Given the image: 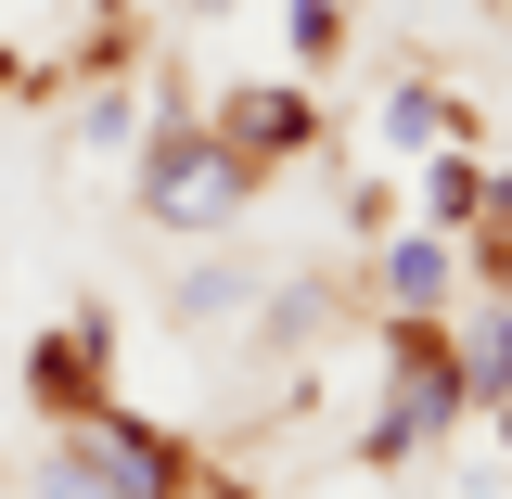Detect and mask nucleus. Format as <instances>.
<instances>
[{
	"label": "nucleus",
	"mask_w": 512,
	"mask_h": 499,
	"mask_svg": "<svg viewBox=\"0 0 512 499\" xmlns=\"http://www.w3.org/2000/svg\"><path fill=\"white\" fill-rule=\"evenodd\" d=\"M308 90H231V103H218V141H231V154H244V167H269V154H295V141H308Z\"/></svg>",
	"instance_id": "nucleus-4"
},
{
	"label": "nucleus",
	"mask_w": 512,
	"mask_h": 499,
	"mask_svg": "<svg viewBox=\"0 0 512 499\" xmlns=\"http://www.w3.org/2000/svg\"><path fill=\"white\" fill-rule=\"evenodd\" d=\"M103 346H116L103 320L39 333V346H26V397H39V410H64V423H90V410H103Z\"/></svg>",
	"instance_id": "nucleus-3"
},
{
	"label": "nucleus",
	"mask_w": 512,
	"mask_h": 499,
	"mask_svg": "<svg viewBox=\"0 0 512 499\" xmlns=\"http://www.w3.org/2000/svg\"><path fill=\"white\" fill-rule=\"evenodd\" d=\"M461 372H474V397H500V410H512V282L487 295V320L461 333Z\"/></svg>",
	"instance_id": "nucleus-6"
},
{
	"label": "nucleus",
	"mask_w": 512,
	"mask_h": 499,
	"mask_svg": "<svg viewBox=\"0 0 512 499\" xmlns=\"http://www.w3.org/2000/svg\"><path fill=\"white\" fill-rule=\"evenodd\" d=\"M384 128H397V141H436L448 103H436V90H397V103H384Z\"/></svg>",
	"instance_id": "nucleus-9"
},
{
	"label": "nucleus",
	"mask_w": 512,
	"mask_h": 499,
	"mask_svg": "<svg viewBox=\"0 0 512 499\" xmlns=\"http://www.w3.org/2000/svg\"><path fill=\"white\" fill-rule=\"evenodd\" d=\"M13 77H26V64H13V52H0V90H13Z\"/></svg>",
	"instance_id": "nucleus-11"
},
{
	"label": "nucleus",
	"mask_w": 512,
	"mask_h": 499,
	"mask_svg": "<svg viewBox=\"0 0 512 499\" xmlns=\"http://www.w3.org/2000/svg\"><path fill=\"white\" fill-rule=\"evenodd\" d=\"M244 205H256V167L218 128L154 116V141H141V218H154V231H231Z\"/></svg>",
	"instance_id": "nucleus-1"
},
{
	"label": "nucleus",
	"mask_w": 512,
	"mask_h": 499,
	"mask_svg": "<svg viewBox=\"0 0 512 499\" xmlns=\"http://www.w3.org/2000/svg\"><path fill=\"white\" fill-rule=\"evenodd\" d=\"M52 499H128V487L103 474V448H90V436H64V448H52Z\"/></svg>",
	"instance_id": "nucleus-8"
},
{
	"label": "nucleus",
	"mask_w": 512,
	"mask_h": 499,
	"mask_svg": "<svg viewBox=\"0 0 512 499\" xmlns=\"http://www.w3.org/2000/svg\"><path fill=\"white\" fill-rule=\"evenodd\" d=\"M474 205H487V167H474V154H436V167H423V218H436V231H474Z\"/></svg>",
	"instance_id": "nucleus-7"
},
{
	"label": "nucleus",
	"mask_w": 512,
	"mask_h": 499,
	"mask_svg": "<svg viewBox=\"0 0 512 499\" xmlns=\"http://www.w3.org/2000/svg\"><path fill=\"white\" fill-rule=\"evenodd\" d=\"M461 410H474V372H461V346H448L436 320H410V333H397V410L372 423V461H410V448H423V436H448Z\"/></svg>",
	"instance_id": "nucleus-2"
},
{
	"label": "nucleus",
	"mask_w": 512,
	"mask_h": 499,
	"mask_svg": "<svg viewBox=\"0 0 512 499\" xmlns=\"http://www.w3.org/2000/svg\"><path fill=\"white\" fill-rule=\"evenodd\" d=\"M384 295H397L410 320H436L448 308V231H410V244L384 256Z\"/></svg>",
	"instance_id": "nucleus-5"
},
{
	"label": "nucleus",
	"mask_w": 512,
	"mask_h": 499,
	"mask_svg": "<svg viewBox=\"0 0 512 499\" xmlns=\"http://www.w3.org/2000/svg\"><path fill=\"white\" fill-rule=\"evenodd\" d=\"M180 13H231V0H180Z\"/></svg>",
	"instance_id": "nucleus-10"
}]
</instances>
